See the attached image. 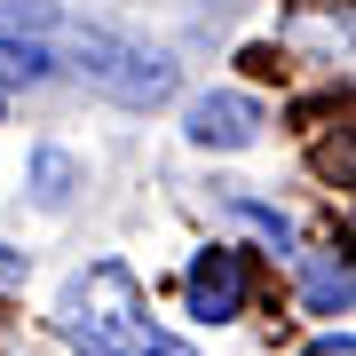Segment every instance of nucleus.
Instances as JSON below:
<instances>
[{"label": "nucleus", "instance_id": "obj_2", "mask_svg": "<svg viewBox=\"0 0 356 356\" xmlns=\"http://www.w3.org/2000/svg\"><path fill=\"white\" fill-rule=\"evenodd\" d=\"M56 64H72V79H88V88L111 95V103H135V111H151V103L175 95V64H166L159 48H135V40L72 24V16L56 24Z\"/></svg>", "mask_w": 356, "mask_h": 356}, {"label": "nucleus", "instance_id": "obj_1", "mask_svg": "<svg viewBox=\"0 0 356 356\" xmlns=\"http://www.w3.org/2000/svg\"><path fill=\"white\" fill-rule=\"evenodd\" d=\"M56 332H64L79 356H198L191 341H175V332L151 317V301H143L127 261L79 269L64 285V301H56Z\"/></svg>", "mask_w": 356, "mask_h": 356}, {"label": "nucleus", "instance_id": "obj_5", "mask_svg": "<svg viewBox=\"0 0 356 356\" xmlns=\"http://www.w3.org/2000/svg\"><path fill=\"white\" fill-rule=\"evenodd\" d=\"M182 135L198 143V151H245V143L261 135V103L254 95H198L191 103V119H182Z\"/></svg>", "mask_w": 356, "mask_h": 356}, {"label": "nucleus", "instance_id": "obj_10", "mask_svg": "<svg viewBox=\"0 0 356 356\" xmlns=\"http://www.w3.org/2000/svg\"><path fill=\"white\" fill-rule=\"evenodd\" d=\"M0 285H24V254H8V245H0Z\"/></svg>", "mask_w": 356, "mask_h": 356}, {"label": "nucleus", "instance_id": "obj_9", "mask_svg": "<svg viewBox=\"0 0 356 356\" xmlns=\"http://www.w3.org/2000/svg\"><path fill=\"white\" fill-rule=\"evenodd\" d=\"M309 356H356V348H348V332H317V348H309Z\"/></svg>", "mask_w": 356, "mask_h": 356}, {"label": "nucleus", "instance_id": "obj_6", "mask_svg": "<svg viewBox=\"0 0 356 356\" xmlns=\"http://www.w3.org/2000/svg\"><path fill=\"white\" fill-rule=\"evenodd\" d=\"M348 261L341 254H317L309 261V309H317V317H348Z\"/></svg>", "mask_w": 356, "mask_h": 356}, {"label": "nucleus", "instance_id": "obj_8", "mask_svg": "<svg viewBox=\"0 0 356 356\" xmlns=\"http://www.w3.org/2000/svg\"><path fill=\"white\" fill-rule=\"evenodd\" d=\"M238 214L254 222V229H261L269 245H293V222H285V214H269V206H254V198H238Z\"/></svg>", "mask_w": 356, "mask_h": 356}, {"label": "nucleus", "instance_id": "obj_7", "mask_svg": "<svg viewBox=\"0 0 356 356\" xmlns=\"http://www.w3.org/2000/svg\"><path fill=\"white\" fill-rule=\"evenodd\" d=\"M32 198H40V206H64V198H72V159L56 151V143L32 151Z\"/></svg>", "mask_w": 356, "mask_h": 356}, {"label": "nucleus", "instance_id": "obj_3", "mask_svg": "<svg viewBox=\"0 0 356 356\" xmlns=\"http://www.w3.org/2000/svg\"><path fill=\"white\" fill-rule=\"evenodd\" d=\"M56 24H64V8H48V0H8L0 8V79H16V88L48 79L56 72Z\"/></svg>", "mask_w": 356, "mask_h": 356}, {"label": "nucleus", "instance_id": "obj_4", "mask_svg": "<svg viewBox=\"0 0 356 356\" xmlns=\"http://www.w3.org/2000/svg\"><path fill=\"white\" fill-rule=\"evenodd\" d=\"M182 301H191L198 325H229L245 309V261L229 254V245H206L191 261V277H182Z\"/></svg>", "mask_w": 356, "mask_h": 356}]
</instances>
